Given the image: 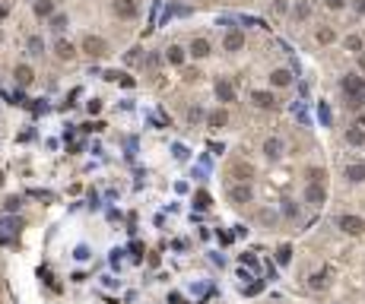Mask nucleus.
I'll return each instance as SVG.
<instances>
[{"mask_svg": "<svg viewBox=\"0 0 365 304\" xmlns=\"http://www.w3.org/2000/svg\"><path fill=\"white\" fill-rule=\"evenodd\" d=\"M343 92L349 95V102H362L365 95V83L359 76H343Z\"/></svg>", "mask_w": 365, "mask_h": 304, "instance_id": "nucleus-1", "label": "nucleus"}, {"mask_svg": "<svg viewBox=\"0 0 365 304\" xmlns=\"http://www.w3.org/2000/svg\"><path fill=\"white\" fill-rule=\"evenodd\" d=\"M337 225L343 228L346 235H362V231H365V219L362 216H340Z\"/></svg>", "mask_w": 365, "mask_h": 304, "instance_id": "nucleus-2", "label": "nucleus"}, {"mask_svg": "<svg viewBox=\"0 0 365 304\" xmlns=\"http://www.w3.org/2000/svg\"><path fill=\"white\" fill-rule=\"evenodd\" d=\"M83 51L89 57H102V54H108V44H105L99 35H86V38H83Z\"/></svg>", "mask_w": 365, "mask_h": 304, "instance_id": "nucleus-3", "label": "nucleus"}, {"mask_svg": "<svg viewBox=\"0 0 365 304\" xmlns=\"http://www.w3.org/2000/svg\"><path fill=\"white\" fill-rule=\"evenodd\" d=\"M251 187L248 184H235V187H229V200L235 203V206H245V203H251Z\"/></svg>", "mask_w": 365, "mask_h": 304, "instance_id": "nucleus-4", "label": "nucleus"}, {"mask_svg": "<svg viewBox=\"0 0 365 304\" xmlns=\"http://www.w3.org/2000/svg\"><path fill=\"white\" fill-rule=\"evenodd\" d=\"M111 10H114V16H121V19H137V0H114Z\"/></svg>", "mask_w": 365, "mask_h": 304, "instance_id": "nucleus-5", "label": "nucleus"}, {"mask_svg": "<svg viewBox=\"0 0 365 304\" xmlns=\"http://www.w3.org/2000/svg\"><path fill=\"white\" fill-rule=\"evenodd\" d=\"M305 200H308L311 206H324V200H327L324 184H308V187H305Z\"/></svg>", "mask_w": 365, "mask_h": 304, "instance_id": "nucleus-6", "label": "nucleus"}, {"mask_svg": "<svg viewBox=\"0 0 365 304\" xmlns=\"http://www.w3.org/2000/svg\"><path fill=\"white\" fill-rule=\"evenodd\" d=\"M226 124H229V111L226 108H216V111L207 114V127H213V130H222Z\"/></svg>", "mask_w": 365, "mask_h": 304, "instance_id": "nucleus-7", "label": "nucleus"}, {"mask_svg": "<svg viewBox=\"0 0 365 304\" xmlns=\"http://www.w3.org/2000/svg\"><path fill=\"white\" fill-rule=\"evenodd\" d=\"M216 98L219 102H235V86L229 79H216Z\"/></svg>", "mask_w": 365, "mask_h": 304, "instance_id": "nucleus-8", "label": "nucleus"}, {"mask_svg": "<svg viewBox=\"0 0 365 304\" xmlns=\"http://www.w3.org/2000/svg\"><path fill=\"white\" fill-rule=\"evenodd\" d=\"M222 44H226V51H241V48H245V35H241L238 29H232Z\"/></svg>", "mask_w": 365, "mask_h": 304, "instance_id": "nucleus-9", "label": "nucleus"}, {"mask_svg": "<svg viewBox=\"0 0 365 304\" xmlns=\"http://www.w3.org/2000/svg\"><path fill=\"white\" fill-rule=\"evenodd\" d=\"M289 83H292V73H289V70H273V73H270V86L286 89Z\"/></svg>", "mask_w": 365, "mask_h": 304, "instance_id": "nucleus-10", "label": "nucleus"}, {"mask_svg": "<svg viewBox=\"0 0 365 304\" xmlns=\"http://www.w3.org/2000/svg\"><path fill=\"white\" fill-rule=\"evenodd\" d=\"M346 181H352V184H362V181H365V162L346 165Z\"/></svg>", "mask_w": 365, "mask_h": 304, "instance_id": "nucleus-11", "label": "nucleus"}, {"mask_svg": "<svg viewBox=\"0 0 365 304\" xmlns=\"http://www.w3.org/2000/svg\"><path fill=\"white\" fill-rule=\"evenodd\" d=\"M264 156H267V159H279V156H282V139L270 136L267 143H264Z\"/></svg>", "mask_w": 365, "mask_h": 304, "instance_id": "nucleus-12", "label": "nucleus"}, {"mask_svg": "<svg viewBox=\"0 0 365 304\" xmlns=\"http://www.w3.org/2000/svg\"><path fill=\"white\" fill-rule=\"evenodd\" d=\"M54 54L61 57V61H73L76 48H73V44H70V41H57V44H54Z\"/></svg>", "mask_w": 365, "mask_h": 304, "instance_id": "nucleus-13", "label": "nucleus"}, {"mask_svg": "<svg viewBox=\"0 0 365 304\" xmlns=\"http://www.w3.org/2000/svg\"><path fill=\"white\" fill-rule=\"evenodd\" d=\"M251 102L257 105V108H264V111H267V108H273V105H276V98L270 95V92H254V95H251Z\"/></svg>", "mask_w": 365, "mask_h": 304, "instance_id": "nucleus-14", "label": "nucleus"}, {"mask_svg": "<svg viewBox=\"0 0 365 304\" xmlns=\"http://www.w3.org/2000/svg\"><path fill=\"white\" fill-rule=\"evenodd\" d=\"M13 76H16V83H19V86H29L32 79H35V73H32V67H26V64H19Z\"/></svg>", "mask_w": 365, "mask_h": 304, "instance_id": "nucleus-15", "label": "nucleus"}, {"mask_svg": "<svg viewBox=\"0 0 365 304\" xmlns=\"http://www.w3.org/2000/svg\"><path fill=\"white\" fill-rule=\"evenodd\" d=\"M346 143L349 146H365V130L362 127H349L346 130Z\"/></svg>", "mask_w": 365, "mask_h": 304, "instance_id": "nucleus-16", "label": "nucleus"}, {"mask_svg": "<svg viewBox=\"0 0 365 304\" xmlns=\"http://www.w3.org/2000/svg\"><path fill=\"white\" fill-rule=\"evenodd\" d=\"M35 16H42V19L54 16V0H38V4H35Z\"/></svg>", "mask_w": 365, "mask_h": 304, "instance_id": "nucleus-17", "label": "nucleus"}, {"mask_svg": "<svg viewBox=\"0 0 365 304\" xmlns=\"http://www.w3.org/2000/svg\"><path fill=\"white\" fill-rule=\"evenodd\" d=\"M191 54H194V57H207V54H210V41H207V38H194V41H191Z\"/></svg>", "mask_w": 365, "mask_h": 304, "instance_id": "nucleus-18", "label": "nucleus"}, {"mask_svg": "<svg viewBox=\"0 0 365 304\" xmlns=\"http://www.w3.org/2000/svg\"><path fill=\"white\" fill-rule=\"evenodd\" d=\"M229 174H232V178H238V181L245 184L254 171H251V165H241V162H238V165H232V171H229Z\"/></svg>", "mask_w": 365, "mask_h": 304, "instance_id": "nucleus-19", "label": "nucleus"}, {"mask_svg": "<svg viewBox=\"0 0 365 304\" xmlns=\"http://www.w3.org/2000/svg\"><path fill=\"white\" fill-rule=\"evenodd\" d=\"M19 209H22V196H7L4 200V213L7 216H16Z\"/></svg>", "mask_w": 365, "mask_h": 304, "instance_id": "nucleus-20", "label": "nucleus"}, {"mask_svg": "<svg viewBox=\"0 0 365 304\" xmlns=\"http://www.w3.org/2000/svg\"><path fill=\"white\" fill-rule=\"evenodd\" d=\"M184 57H187V54H184V48H178V44H175V48H169L166 61H169V64H175V67H181V64H184Z\"/></svg>", "mask_w": 365, "mask_h": 304, "instance_id": "nucleus-21", "label": "nucleus"}, {"mask_svg": "<svg viewBox=\"0 0 365 304\" xmlns=\"http://www.w3.org/2000/svg\"><path fill=\"white\" fill-rule=\"evenodd\" d=\"M308 288H314V291L327 288V273H314V276H308Z\"/></svg>", "mask_w": 365, "mask_h": 304, "instance_id": "nucleus-22", "label": "nucleus"}, {"mask_svg": "<svg viewBox=\"0 0 365 304\" xmlns=\"http://www.w3.org/2000/svg\"><path fill=\"white\" fill-rule=\"evenodd\" d=\"M289 260H292V247H289V244H279V250H276V263H279V266H289Z\"/></svg>", "mask_w": 365, "mask_h": 304, "instance_id": "nucleus-23", "label": "nucleus"}, {"mask_svg": "<svg viewBox=\"0 0 365 304\" xmlns=\"http://www.w3.org/2000/svg\"><path fill=\"white\" fill-rule=\"evenodd\" d=\"M210 203H213V200H210L207 190H197L194 193V209H210Z\"/></svg>", "mask_w": 365, "mask_h": 304, "instance_id": "nucleus-24", "label": "nucleus"}, {"mask_svg": "<svg viewBox=\"0 0 365 304\" xmlns=\"http://www.w3.org/2000/svg\"><path fill=\"white\" fill-rule=\"evenodd\" d=\"M314 38L321 41V44H331L337 35H334V29H327V26H324V29H317V32H314Z\"/></svg>", "mask_w": 365, "mask_h": 304, "instance_id": "nucleus-25", "label": "nucleus"}, {"mask_svg": "<svg viewBox=\"0 0 365 304\" xmlns=\"http://www.w3.org/2000/svg\"><path fill=\"white\" fill-rule=\"evenodd\" d=\"M29 54H35V57H38V54H45V44H42V38H38V35H29Z\"/></svg>", "mask_w": 365, "mask_h": 304, "instance_id": "nucleus-26", "label": "nucleus"}, {"mask_svg": "<svg viewBox=\"0 0 365 304\" xmlns=\"http://www.w3.org/2000/svg\"><path fill=\"white\" fill-rule=\"evenodd\" d=\"M4 228L10 231V235H16V231L22 228V219H16V216H7V219H4Z\"/></svg>", "mask_w": 365, "mask_h": 304, "instance_id": "nucleus-27", "label": "nucleus"}, {"mask_svg": "<svg viewBox=\"0 0 365 304\" xmlns=\"http://www.w3.org/2000/svg\"><path fill=\"white\" fill-rule=\"evenodd\" d=\"M346 48L356 51V54H362V38H359V35H346Z\"/></svg>", "mask_w": 365, "mask_h": 304, "instance_id": "nucleus-28", "label": "nucleus"}, {"mask_svg": "<svg viewBox=\"0 0 365 304\" xmlns=\"http://www.w3.org/2000/svg\"><path fill=\"white\" fill-rule=\"evenodd\" d=\"M51 29H54V32H64V29H67V16H64V13L51 16Z\"/></svg>", "mask_w": 365, "mask_h": 304, "instance_id": "nucleus-29", "label": "nucleus"}, {"mask_svg": "<svg viewBox=\"0 0 365 304\" xmlns=\"http://www.w3.org/2000/svg\"><path fill=\"white\" fill-rule=\"evenodd\" d=\"M324 178H327L324 168H311L308 171V184H324Z\"/></svg>", "mask_w": 365, "mask_h": 304, "instance_id": "nucleus-30", "label": "nucleus"}, {"mask_svg": "<svg viewBox=\"0 0 365 304\" xmlns=\"http://www.w3.org/2000/svg\"><path fill=\"white\" fill-rule=\"evenodd\" d=\"M140 51H143V48H131V51L124 54V61L127 64H140V61H143V54H140Z\"/></svg>", "mask_w": 365, "mask_h": 304, "instance_id": "nucleus-31", "label": "nucleus"}, {"mask_svg": "<svg viewBox=\"0 0 365 304\" xmlns=\"http://www.w3.org/2000/svg\"><path fill=\"white\" fill-rule=\"evenodd\" d=\"M73 257H76V260H83V263H86L89 257H92V250H89V244H79V247L73 250Z\"/></svg>", "mask_w": 365, "mask_h": 304, "instance_id": "nucleus-32", "label": "nucleus"}, {"mask_svg": "<svg viewBox=\"0 0 365 304\" xmlns=\"http://www.w3.org/2000/svg\"><path fill=\"white\" fill-rule=\"evenodd\" d=\"M282 213H286L289 219H296V216H299V206L292 203V200H282Z\"/></svg>", "mask_w": 365, "mask_h": 304, "instance_id": "nucleus-33", "label": "nucleus"}, {"mask_svg": "<svg viewBox=\"0 0 365 304\" xmlns=\"http://www.w3.org/2000/svg\"><path fill=\"white\" fill-rule=\"evenodd\" d=\"M317 118H321V124L327 127V124H331V108H327V105H321V108H317Z\"/></svg>", "mask_w": 365, "mask_h": 304, "instance_id": "nucleus-34", "label": "nucleus"}, {"mask_svg": "<svg viewBox=\"0 0 365 304\" xmlns=\"http://www.w3.org/2000/svg\"><path fill=\"white\" fill-rule=\"evenodd\" d=\"M131 260H134V263L143 260V244H134V247H131Z\"/></svg>", "mask_w": 365, "mask_h": 304, "instance_id": "nucleus-35", "label": "nucleus"}, {"mask_svg": "<svg viewBox=\"0 0 365 304\" xmlns=\"http://www.w3.org/2000/svg\"><path fill=\"white\" fill-rule=\"evenodd\" d=\"M308 13H311V4H299V7H296V16H299V19H305Z\"/></svg>", "mask_w": 365, "mask_h": 304, "instance_id": "nucleus-36", "label": "nucleus"}, {"mask_svg": "<svg viewBox=\"0 0 365 304\" xmlns=\"http://www.w3.org/2000/svg\"><path fill=\"white\" fill-rule=\"evenodd\" d=\"M241 263H245V266H251V270H257V260H254V254H241Z\"/></svg>", "mask_w": 365, "mask_h": 304, "instance_id": "nucleus-37", "label": "nucleus"}, {"mask_svg": "<svg viewBox=\"0 0 365 304\" xmlns=\"http://www.w3.org/2000/svg\"><path fill=\"white\" fill-rule=\"evenodd\" d=\"M172 152H175V159H181V162L187 159V146H181V143H178V146H175Z\"/></svg>", "mask_w": 365, "mask_h": 304, "instance_id": "nucleus-38", "label": "nucleus"}, {"mask_svg": "<svg viewBox=\"0 0 365 304\" xmlns=\"http://www.w3.org/2000/svg\"><path fill=\"white\" fill-rule=\"evenodd\" d=\"M286 10H289L286 0H273V13H286Z\"/></svg>", "mask_w": 365, "mask_h": 304, "instance_id": "nucleus-39", "label": "nucleus"}, {"mask_svg": "<svg viewBox=\"0 0 365 304\" xmlns=\"http://www.w3.org/2000/svg\"><path fill=\"white\" fill-rule=\"evenodd\" d=\"M86 108H89V114H99V111H102V102H99V98H92Z\"/></svg>", "mask_w": 365, "mask_h": 304, "instance_id": "nucleus-40", "label": "nucleus"}, {"mask_svg": "<svg viewBox=\"0 0 365 304\" xmlns=\"http://www.w3.org/2000/svg\"><path fill=\"white\" fill-rule=\"evenodd\" d=\"M200 118H204V111H200V108H191V114H187V121H191V124H197Z\"/></svg>", "mask_w": 365, "mask_h": 304, "instance_id": "nucleus-41", "label": "nucleus"}, {"mask_svg": "<svg viewBox=\"0 0 365 304\" xmlns=\"http://www.w3.org/2000/svg\"><path fill=\"white\" fill-rule=\"evenodd\" d=\"M324 4L331 7V10H343V7H346V0H324Z\"/></svg>", "mask_w": 365, "mask_h": 304, "instance_id": "nucleus-42", "label": "nucleus"}, {"mask_svg": "<svg viewBox=\"0 0 365 304\" xmlns=\"http://www.w3.org/2000/svg\"><path fill=\"white\" fill-rule=\"evenodd\" d=\"M356 10H359V13L365 16V0H356Z\"/></svg>", "mask_w": 365, "mask_h": 304, "instance_id": "nucleus-43", "label": "nucleus"}, {"mask_svg": "<svg viewBox=\"0 0 365 304\" xmlns=\"http://www.w3.org/2000/svg\"><path fill=\"white\" fill-rule=\"evenodd\" d=\"M359 67H362V70H365V51H362V54H359Z\"/></svg>", "mask_w": 365, "mask_h": 304, "instance_id": "nucleus-44", "label": "nucleus"}, {"mask_svg": "<svg viewBox=\"0 0 365 304\" xmlns=\"http://www.w3.org/2000/svg\"><path fill=\"white\" fill-rule=\"evenodd\" d=\"M7 16V7H0V19H4Z\"/></svg>", "mask_w": 365, "mask_h": 304, "instance_id": "nucleus-45", "label": "nucleus"}, {"mask_svg": "<svg viewBox=\"0 0 365 304\" xmlns=\"http://www.w3.org/2000/svg\"><path fill=\"white\" fill-rule=\"evenodd\" d=\"M0 187H4V171H0Z\"/></svg>", "mask_w": 365, "mask_h": 304, "instance_id": "nucleus-46", "label": "nucleus"}, {"mask_svg": "<svg viewBox=\"0 0 365 304\" xmlns=\"http://www.w3.org/2000/svg\"><path fill=\"white\" fill-rule=\"evenodd\" d=\"M362 127H365V114H362Z\"/></svg>", "mask_w": 365, "mask_h": 304, "instance_id": "nucleus-47", "label": "nucleus"}]
</instances>
